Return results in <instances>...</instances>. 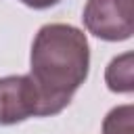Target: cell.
Returning <instances> with one entry per match:
<instances>
[{"label": "cell", "instance_id": "obj_1", "mask_svg": "<svg viewBox=\"0 0 134 134\" xmlns=\"http://www.w3.org/2000/svg\"><path fill=\"white\" fill-rule=\"evenodd\" d=\"M88 67L90 48L84 31L67 23H48L38 29L31 44L29 77L40 94V117L57 115L71 103L88 77Z\"/></svg>", "mask_w": 134, "mask_h": 134}, {"label": "cell", "instance_id": "obj_2", "mask_svg": "<svg viewBox=\"0 0 134 134\" xmlns=\"http://www.w3.org/2000/svg\"><path fill=\"white\" fill-rule=\"evenodd\" d=\"M82 19L92 36L107 42L128 40L134 31L132 0H88Z\"/></svg>", "mask_w": 134, "mask_h": 134}, {"label": "cell", "instance_id": "obj_3", "mask_svg": "<svg viewBox=\"0 0 134 134\" xmlns=\"http://www.w3.org/2000/svg\"><path fill=\"white\" fill-rule=\"evenodd\" d=\"M40 117V94L29 75L0 80V126H13L27 117Z\"/></svg>", "mask_w": 134, "mask_h": 134}, {"label": "cell", "instance_id": "obj_4", "mask_svg": "<svg viewBox=\"0 0 134 134\" xmlns=\"http://www.w3.org/2000/svg\"><path fill=\"white\" fill-rule=\"evenodd\" d=\"M134 54L124 52L121 57H115L105 71V82L109 90L113 92H132L134 90Z\"/></svg>", "mask_w": 134, "mask_h": 134}, {"label": "cell", "instance_id": "obj_5", "mask_svg": "<svg viewBox=\"0 0 134 134\" xmlns=\"http://www.w3.org/2000/svg\"><path fill=\"white\" fill-rule=\"evenodd\" d=\"M103 134H134V107L121 105L111 109L103 121Z\"/></svg>", "mask_w": 134, "mask_h": 134}, {"label": "cell", "instance_id": "obj_6", "mask_svg": "<svg viewBox=\"0 0 134 134\" xmlns=\"http://www.w3.org/2000/svg\"><path fill=\"white\" fill-rule=\"evenodd\" d=\"M19 2H23V4L29 6V8H38V10H42V8H50V6L59 4L61 0H19Z\"/></svg>", "mask_w": 134, "mask_h": 134}]
</instances>
